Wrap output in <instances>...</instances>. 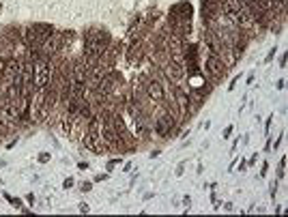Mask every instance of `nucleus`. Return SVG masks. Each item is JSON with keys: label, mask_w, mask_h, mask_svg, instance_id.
I'll list each match as a JSON object with an SVG mask.
<instances>
[{"label": "nucleus", "mask_w": 288, "mask_h": 217, "mask_svg": "<svg viewBox=\"0 0 288 217\" xmlns=\"http://www.w3.org/2000/svg\"><path fill=\"white\" fill-rule=\"evenodd\" d=\"M77 168H80V170H86V168H88V164H86V161H80Z\"/></svg>", "instance_id": "nucleus-23"}, {"label": "nucleus", "mask_w": 288, "mask_h": 217, "mask_svg": "<svg viewBox=\"0 0 288 217\" xmlns=\"http://www.w3.org/2000/svg\"><path fill=\"white\" fill-rule=\"evenodd\" d=\"M91 209H88V204H80V213H88Z\"/></svg>", "instance_id": "nucleus-18"}, {"label": "nucleus", "mask_w": 288, "mask_h": 217, "mask_svg": "<svg viewBox=\"0 0 288 217\" xmlns=\"http://www.w3.org/2000/svg\"><path fill=\"white\" fill-rule=\"evenodd\" d=\"M275 52H277V50L273 47L271 52H269V54H267V58H265V60H267V62H271V60H273V56H275Z\"/></svg>", "instance_id": "nucleus-13"}, {"label": "nucleus", "mask_w": 288, "mask_h": 217, "mask_svg": "<svg viewBox=\"0 0 288 217\" xmlns=\"http://www.w3.org/2000/svg\"><path fill=\"white\" fill-rule=\"evenodd\" d=\"M0 9H2V7H0Z\"/></svg>", "instance_id": "nucleus-25"}, {"label": "nucleus", "mask_w": 288, "mask_h": 217, "mask_svg": "<svg viewBox=\"0 0 288 217\" xmlns=\"http://www.w3.org/2000/svg\"><path fill=\"white\" fill-rule=\"evenodd\" d=\"M0 56L9 58V56H15V45L9 41L4 34H0Z\"/></svg>", "instance_id": "nucleus-9"}, {"label": "nucleus", "mask_w": 288, "mask_h": 217, "mask_svg": "<svg viewBox=\"0 0 288 217\" xmlns=\"http://www.w3.org/2000/svg\"><path fill=\"white\" fill-rule=\"evenodd\" d=\"M93 189V183H82V191L86 194V191H91Z\"/></svg>", "instance_id": "nucleus-14"}, {"label": "nucleus", "mask_w": 288, "mask_h": 217, "mask_svg": "<svg viewBox=\"0 0 288 217\" xmlns=\"http://www.w3.org/2000/svg\"><path fill=\"white\" fill-rule=\"evenodd\" d=\"M161 73H164V77L168 80L170 84H178L185 77V67L178 65V62H174V60H168L166 65L161 67Z\"/></svg>", "instance_id": "nucleus-6"}, {"label": "nucleus", "mask_w": 288, "mask_h": 217, "mask_svg": "<svg viewBox=\"0 0 288 217\" xmlns=\"http://www.w3.org/2000/svg\"><path fill=\"white\" fill-rule=\"evenodd\" d=\"M4 198H7V200H9V202H11V204L15 206V209H24V206H22V200H20V198H15V196H9V194H4Z\"/></svg>", "instance_id": "nucleus-10"}, {"label": "nucleus", "mask_w": 288, "mask_h": 217, "mask_svg": "<svg viewBox=\"0 0 288 217\" xmlns=\"http://www.w3.org/2000/svg\"><path fill=\"white\" fill-rule=\"evenodd\" d=\"M125 58H127L129 65H138V62L144 58V45H142L140 39H136V41H131V43H129L127 52H125Z\"/></svg>", "instance_id": "nucleus-7"}, {"label": "nucleus", "mask_w": 288, "mask_h": 217, "mask_svg": "<svg viewBox=\"0 0 288 217\" xmlns=\"http://www.w3.org/2000/svg\"><path fill=\"white\" fill-rule=\"evenodd\" d=\"M245 168H247V164H245V161H241V164H239V172H245Z\"/></svg>", "instance_id": "nucleus-22"}, {"label": "nucleus", "mask_w": 288, "mask_h": 217, "mask_svg": "<svg viewBox=\"0 0 288 217\" xmlns=\"http://www.w3.org/2000/svg\"><path fill=\"white\" fill-rule=\"evenodd\" d=\"M26 202H28V204H34V196L28 194V196H26Z\"/></svg>", "instance_id": "nucleus-19"}, {"label": "nucleus", "mask_w": 288, "mask_h": 217, "mask_svg": "<svg viewBox=\"0 0 288 217\" xmlns=\"http://www.w3.org/2000/svg\"><path fill=\"white\" fill-rule=\"evenodd\" d=\"M2 34H4V37H7L9 41H11L13 45L24 43V41H22V28H20V26H7Z\"/></svg>", "instance_id": "nucleus-8"}, {"label": "nucleus", "mask_w": 288, "mask_h": 217, "mask_svg": "<svg viewBox=\"0 0 288 217\" xmlns=\"http://www.w3.org/2000/svg\"><path fill=\"white\" fill-rule=\"evenodd\" d=\"M39 164H45V161H50V153H39Z\"/></svg>", "instance_id": "nucleus-11"}, {"label": "nucleus", "mask_w": 288, "mask_h": 217, "mask_svg": "<svg viewBox=\"0 0 288 217\" xmlns=\"http://www.w3.org/2000/svg\"><path fill=\"white\" fill-rule=\"evenodd\" d=\"M230 133H232V125H230V127H226V129H224V140H226V138H230Z\"/></svg>", "instance_id": "nucleus-16"}, {"label": "nucleus", "mask_w": 288, "mask_h": 217, "mask_svg": "<svg viewBox=\"0 0 288 217\" xmlns=\"http://www.w3.org/2000/svg\"><path fill=\"white\" fill-rule=\"evenodd\" d=\"M144 90H146V97L151 99V101H155V103H159V105L164 103V99H166V86L161 84L157 77H148Z\"/></svg>", "instance_id": "nucleus-5"}, {"label": "nucleus", "mask_w": 288, "mask_h": 217, "mask_svg": "<svg viewBox=\"0 0 288 217\" xmlns=\"http://www.w3.org/2000/svg\"><path fill=\"white\" fill-rule=\"evenodd\" d=\"M275 194H277V180H273V183H271V196L275 198Z\"/></svg>", "instance_id": "nucleus-15"}, {"label": "nucleus", "mask_w": 288, "mask_h": 217, "mask_svg": "<svg viewBox=\"0 0 288 217\" xmlns=\"http://www.w3.org/2000/svg\"><path fill=\"white\" fill-rule=\"evenodd\" d=\"M50 73H52V58L39 56L34 60V69H32V84L34 90H43L50 82Z\"/></svg>", "instance_id": "nucleus-2"}, {"label": "nucleus", "mask_w": 288, "mask_h": 217, "mask_svg": "<svg viewBox=\"0 0 288 217\" xmlns=\"http://www.w3.org/2000/svg\"><path fill=\"white\" fill-rule=\"evenodd\" d=\"M280 67H282V69L286 67V54H282V58H280Z\"/></svg>", "instance_id": "nucleus-20"}, {"label": "nucleus", "mask_w": 288, "mask_h": 217, "mask_svg": "<svg viewBox=\"0 0 288 217\" xmlns=\"http://www.w3.org/2000/svg\"><path fill=\"white\" fill-rule=\"evenodd\" d=\"M284 86H286V80H277V86H275V88H277V90H282Z\"/></svg>", "instance_id": "nucleus-17"}, {"label": "nucleus", "mask_w": 288, "mask_h": 217, "mask_svg": "<svg viewBox=\"0 0 288 217\" xmlns=\"http://www.w3.org/2000/svg\"><path fill=\"white\" fill-rule=\"evenodd\" d=\"M62 187H65V189H71V187H73V178H65V183H62Z\"/></svg>", "instance_id": "nucleus-12"}, {"label": "nucleus", "mask_w": 288, "mask_h": 217, "mask_svg": "<svg viewBox=\"0 0 288 217\" xmlns=\"http://www.w3.org/2000/svg\"><path fill=\"white\" fill-rule=\"evenodd\" d=\"M105 178H107V174H97L95 176V180H105Z\"/></svg>", "instance_id": "nucleus-24"}, {"label": "nucleus", "mask_w": 288, "mask_h": 217, "mask_svg": "<svg viewBox=\"0 0 288 217\" xmlns=\"http://www.w3.org/2000/svg\"><path fill=\"white\" fill-rule=\"evenodd\" d=\"M178 118H174L172 114H168L166 110L161 112L157 118H155V123H153V129H155V133L159 135V138H168V135H172L174 131H176V127H178Z\"/></svg>", "instance_id": "nucleus-3"}, {"label": "nucleus", "mask_w": 288, "mask_h": 217, "mask_svg": "<svg viewBox=\"0 0 288 217\" xmlns=\"http://www.w3.org/2000/svg\"><path fill=\"white\" fill-rule=\"evenodd\" d=\"M110 43H112V37H110L107 30H103V28H91L84 34V52H82L84 62L88 67H95Z\"/></svg>", "instance_id": "nucleus-1"}, {"label": "nucleus", "mask_w": 288, "mask_h": 217, "mask_svg": "<svg viewBox=\"0 0 288 217\" xmlns=\"http://www.w3.org/2000/svg\"><path fill=\"white\" fill-rule=\"evenodd\" d=\"M267 170H269V164L265 161V164H262V172H260V176H265V174H267Z\"/></svg>", "instance_id": "nucleus-21"}, {"label": "nucleus", "mask_w": 288, "mask_h": 217, "mask_svg": "<svg viewBox=\"0 0 288 217\" xmlns=\"http://www.w3.org/2000/svg\"><path fill=\"white\" fill-rule=\"evenodd\" d=\"M226 73H228V69H226V65H224V60L217 56V54H209V56H206V77H209L213 84H219Z\"/></svg>", "instance_id": "nucleus-4"}]
</instances>
